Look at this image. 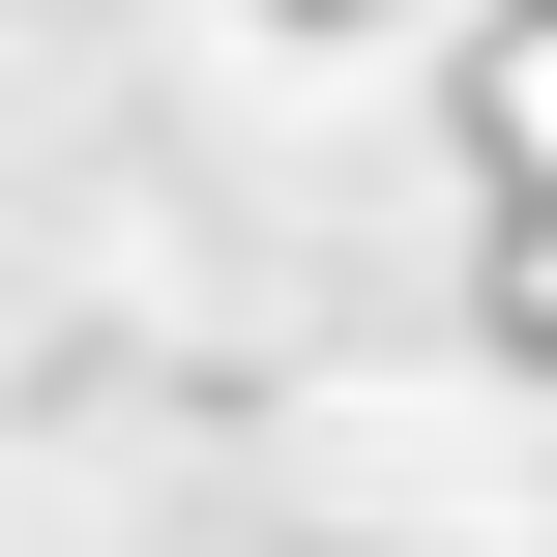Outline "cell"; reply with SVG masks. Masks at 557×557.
I'll use <instances>...</instances> for the list:
<instances>
[{"label": "cell", "mask_w": 557, "mask_h": 557, "mask_svg": "<svg viewBox=\"0 0 557 557\" xmlns=\"http://www.w3.org/2000/svg\"><path fill=\"white\" fill-rule=\"evenodd\" d=\"M264 29H382V0H264Z\"/></svg>", "instance_id": "obj_1"}]
</instances>
